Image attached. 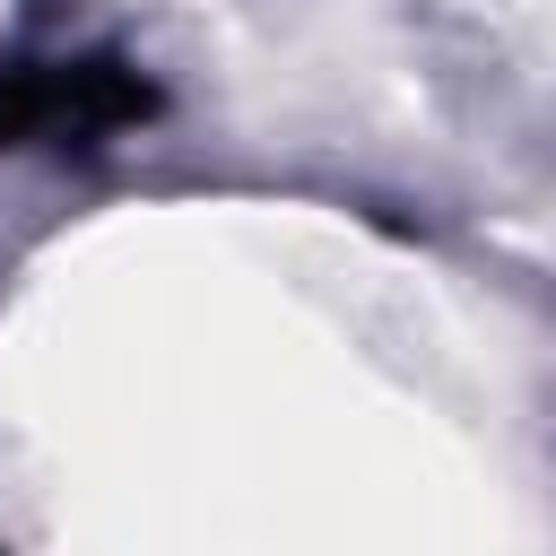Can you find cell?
<instances>
[{"instance_id": "cell-1", "label": "cell", "mask_w": 556, "mask_h": 556, "mask_svg": "<svg viewBox=\"0 0 556 556\" xmlns=\"http://www.w3.org/2000/svg\"><path fill=\"white\" fill-rule=\"evenodd\" d=\"M148 113H156V87L113 52L0 61V148H104Z\"/></svg>"}]
</instances>
